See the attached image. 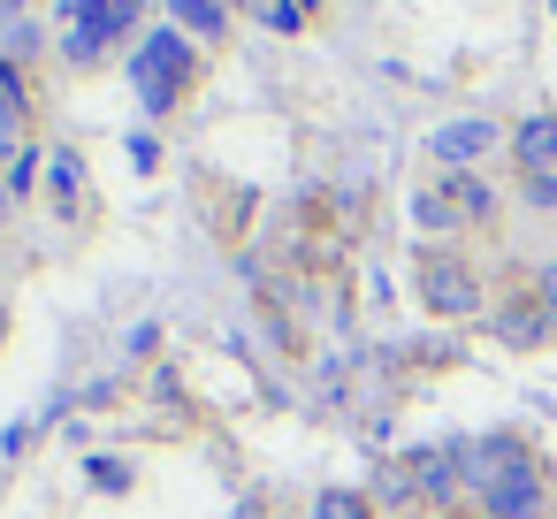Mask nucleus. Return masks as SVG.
Returning <instances> with one entry per match:
<instances>
[{"instance_id":"nucleus-16","label":"nucleus","mask_w":557,"mask_h":519,"mask_svg":"<svg viewBox=\"0 0 557 519\" xmlns=\"http://www.w3.org/2000/svg\"><path fill=\"white\" fill-rule=\"evenodd\" d=\"M268 24H275V32H306V24H313V0H275Z\"/></svg>"},{"instance_id":"nucleus-7","label":"nucleus","mask_w":557,"mask_h":519,"mask_svg":"<svg viewBox=\"0 0 557 519\" xmlns=\"http://www.w3.org/2000/svg\"><path fill=\"white\" fill-rule=\"evenodd\" d=\"M184 39H222L230 32V0H169Z\"/></svg>"},{"instance_id":"nucleus-4","label":"nucleus","mask_w":557,"mask_h":519,"mask_svg":"<svg viewBox=\"0 0 557 519\" xmlns=\"http://www.w3.org/2000/svg\"><path fill=\"white\" fill-rule=\"evenodd\" d=\"M496 138H504V131H496L488 115H466V123H443V131L428 138V153H435V161H450V169H473V161H488V153H496Z\"/></svg>"},{"instance_id":"nucleus-3","label":"nucleus","mask_w":557,"mask_h":519,"mask_svg":"<svg viewBox=\"0 0 557 519\" xmlns=\"http://www.w3.org/2000/svg\"><path fill=\"white\" fill-rule=\"evenodd\" d=\"M420 306L443 313V321H473V313H481V283H473L458 260L435 252V260H420Z\"/></svg>"},{"instance_id":"nucleus-11","label":"nucleus","mask_w":557,"mask_h":519,"mask_svg":"<svg viewBox=\"0 0 557 519\" xmlns=\"http://www.w3.org/2000/svg\"><path fill=\"white\" fill-rule=\"evenodd\" d=\"M496 329H504V336H511V344H542V336H549V329H542V313H534V306H511V313H504V321H496Z\"/></svg>"},{"instance_id":"nucleus-13","label":"nucleus","mask_w":557,"mask_h":519,"mask_svg":"<svg viewBox=\"0 0 557 519\" xmlns=\"http://www.w3.org/2000/svg\"><path fill=\"white\" fill-rule=\"evenodd\" d=\"M412 222H420V230H450V222H458V199H435V191H420V199H412Z\"/></svg>"},{"instance_id":"nucleus-1","label":"nucleus","mask_w":557,"mask_h":519,"mask_svg":"<svg viewBox=\"0 0 557 519\" xmlns=\"http://www.w3.org/2000/svg\"><path fill=\"white\" fill-rule=\"evenodd\" d=\"M458 450V489L481 496L488 519H542L549 511V473L519 435H466Z\"/></svg>"},{"instance_id":"nucleus-17","label":"nucleus","mask_w":557,"mask_h":519,"mask_svg":"<svg viewBox=\"0 0 557 519\" xmlns=\"http://www.w3.org/2000/svg\"><path fill=\"white\" fill-rule=\"evenodd\" d=\"M92 481H100V489H131V466H115V458H92Z\"/></svg>"},{"instance_id":"nucleus-2","label":"nucleus","mask_w":557,"mask_h":519,"mask_svg":"<svg viewBox=\"0 0 557 519\" xmlns=\"http://www.w3.org/2000/svg\"><path fill=\"white\" fill-rule=\"evenodd\" d=\"M131 85H138V100H146L153 115H161V108H176V100H184V85H191V39H184L176 24H161V32L138 47Z\"/></svg>"},{"instance_id":"nucleus-6","label":"nucleus","mask_w":557,"mask_h":519,"mask_svg":"<svg viewBox=\"0 0 557 519\" xmlns=\"http://www.w3.org/2000/svg\"><path fill=\"white\" fill-rule=\"evenodd\" d=\"M511 153H519L527 176H549V161H557V115H527L511 131Z\"/></svg>"},{"instance_id":"nucleus-19","label":"nucleus","mask_w":557,"mask_h":519,"mask_svg":"<svg viewBox=\"0 0 557 519\" xmlns=\"http://www.w3.org/2000/svg\"><path fill=\"white\" fill-rule=\"evenodd\" d=\"M0 222H9V191H0Z\"/></svg>"},{"instance_id":"nucleus-12","label":"nucleus","mask_w":557,"mask_h":519,"mask_svg":"<svg viewBox=\"0 0 557 519\" xmlns=\"http://www.w3.org/2000/svg\"><path fill=\"white\" fill-rule=\"evenodd\" d=\"M443 191H458V214H488V184H481L473 169H458V176H450Z\"/></svg>"},{"instance_id":"nucleus-9","label":"nucleus","mask_w":557,"mask_h":519,"mask_svg":"<svg viewBox=\"0 0 557 519\" xmlns=\"http://www.w3.org/2000/svg\"><path fill=\"white\" fill-rule=\"evenodd\" d=\"M24 138V92H16V77L0 70V153H9Z\"/></svg>"},{"instance_id":"nucleus-5","label":"nucleus","mask_w":557,"mask_h":519,"mask_svg":"<svg viewBox=\"0 0 557 519\" xmlns=\"http://www.w3.org/2000/svg\"><path fill=\"white\" fill-rule=\"evenodd\" d=\"M39 176H47V199H54L62 214H85V161H77L70 146H54V153L39 161Z\"/></svg>"},{"instance_id":"nucleus-10","label":"nucleus","mask_w":557,"mask_h":519,"mask_svg":"<svg viewBox=\"0 0 557 519\" xmlns=\"http://www.w3.org/2000/svg\"><path fill=\"white\" fill-rule=\"evenodd\" d=\"M313 519H367V496H351V489H321V496H313Z\"/></svg>"},{"instance_id":"nucleus-8","label":"nucleus","mask_w":557,"mask_h":519,"mask_svg":"<svg viewBox=\"0 0 557 519\" xmlns=\"http://www.w3.org/2000/svg\"><path fill=\"white\" fill-rule=\"evenodd\" d=\"M412 481H420L435 504H450V496H458V450H412Z\"/></svg>"},{"instance_id":"nucleus-18","label":"nucleus","mask_w":557,"mask_h":519,"mask_svg":"<svg viewBox=\"0 0 557 519\" xmlns=\"http://www.w3.org/2000/svg\"><path fill=\"white\" fill-rule=\"evenodd\" d=\"M527 207H557V169L549 176H527Z\"/></svg>"},{"instance_id":"nucleus-14","label":"nucleus","mask_w":557,"mask_h":519,"mask_svg":"<svg viewBox=\"0 0 557 519\" xmlns=\"http://www.w3.org/2000/svg\"><path fill=\"white\" fill-rule=\"evenodd\" d=\"M534 313H542V329H549V344H557V260L534 275Z\"/></svg>"},{"instance_id":"nucleus-20","label":"nucleus","mask_w":557,"mask_h":519,"mask_svg":"<svg viewBox=\"0 0 557 519\" xmlns=\"http://www.w3.org/2000/svg\"><path fill=\"white\" fill-rule=\"evenodd\" d=\"M0 336H9V321H0Z\"/></svg>"},{"instance_id":"nucleus-15","label":"nucleus","mask_w":557,"mask_h":519,"mask_svg":"<svg viewBox=\"0 0 557 519\" xmlns=\"http://www.w3.org/2000/svg\"><path fill=\"white\" fill-rule=\"evenodd\" d=\"M0 47H32V16H24V0H0Z\"/></svg>"}]
</instances>
